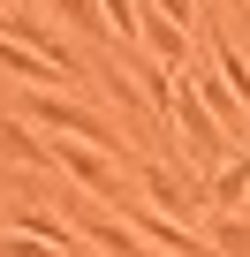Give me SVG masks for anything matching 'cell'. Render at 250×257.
I'll list each match as a JSON object with an SVG mask.
<instances>
[{
    "label": "cell",
    "mask_w": 250,
    "mask_h": 257,
    "mask_svg": "<svg viewBox=\"0 0 250 257\" xmlns=\"http://www.w3.org/2000/svg\"><path fill=\"white\" fill-rule=\"evenodd\" d=\"M23 121H31V128H46V137H68V144H91V152L121 159V144H114L106 113H91V106H76V98H61V91H31V98H23ZM121 167H129V159H121Z\"/></svg>",
    "instance_id": "cell-1"
},
{
    "label": "cell",
    "mask_w": 250,
    "mask_h": 257,
    "mask_svg": "<svg viewBox=\"0 0 250 257\" xmlns=\"http://www.w3.org/2000/svg\"><path fill=\"white\" fill-rule=\"evenodd\" d=\"M137 197L152 204V212H167V219H197V212H212V197H205V174H190L182 159H137Z\"/></svg>",
    "instance_id": "cell-2"
},
{
    "label": "cell",
    "mask_w": 250,
    "mask_h": 257,
    "mask_svg": "<svg viewBox=\"0 0 250 257\" xmlns=\"http://www.w3.org/2000/svg\"><path fill=\"white\" fill-rule=\"evenodd\" d=\"M68 212H76V234L99 249V257H159L129 219H121V212H106L99 197H84V189H68Z\"/></svg>",
    "instance_id": "cell-3"
},
{
    "label": "cell",
    "mask_w": 250,
    "mask_h": 257,
    "mask_svg": "<svg viewBox=\"0 0 250 257\" xmlns=\"http://www.w3.org/2000/svg\"><path fill=\"white\" fill-rule=\"evenodd\" d=\"M0 38L31 46V53H38V61H53L68 83H84V76H91V68L76 61V46H61V38H53V23H46V16H31V8H0Z\"/></svg>",
    "instance_id": "cell-4"
},
{
    "label": "cell",
    "mask_w": 250,
    "mask_h": 257,
    "mask_svg": "<svg viewBox=\"0 0 250 257\" xmlns=\"http://www.w3.org/2000/svg\"><path fill=\"white\" fill-rule=\"evenodd\" d=\"M137 46H144L159 68H175V76L190 68V31H175L159 8H144V0H137Z\"/></svg>",
    "instance_id": "cell-5"
},
{
    "label": "cell",
    "mask_w": 250,
    "mask_h": 257,
    "mask_svg": "<svg viewBox=\"0 0 250 257\" xmlns=\"http://www.w3.org/2000/svg\"><path fill=\"white\" fill-rule=\"evenodd\" d=\"M205 197H212V212H242V204H250V144H235V152L205 174Z\"/></svg>",
    "instance_id": "cell-6"
},
{
    "label": "cell",
    "mask_w": 250,
    "mask_h": 257,
    "mask_svg": "<svg viewBox=\"0 0 250 257\" xmlns=\"http://www.w3.org/2000/svg\"><path fill=\"white\" fill-rule=\"evenodd\" d=\"M0 68H8L16 83H31V91H46V83H68L53 61H38V53H31V46H16V38H0Z\"/></svg>",
    "instance_id": "cell-7"
},
{
    "label": "cell",
    "mask_w": 250,
    "mask_h": 257,
    "mask_svg": "<svg viewBox=\"0 0 250 257\" xmlns=\"http://www.w3.org/2000/svg\"><path fill=\"white\" fill-rule=\"evenodd\" d=\"M0 159H23V167H53V144L38 137L31 121H0Z\"/></svg>",
    "instance_id": "cell-8"
},
{
    "label": "cell",
    "mask_w": 250,
    "mask_h": 257,
    "mask_svg": "<svg viewBox=\"0 0 250 257\" xmlns=\"http://www.w3.org/2000/svg\"><path fill=\"white\" fill-rule=\"evenodd\" d=\"M205 249H212V257H250V212H212Z\"/></svg>",
    "instance_id": "cell-9"
},
{
    "label": "cell",
    "mask_w": 250,
    "mask_h": 257,
    "mask_svg": "<svg viewBox=\"0 0 250 257\" xmlns=\"http://www.w3.org/2000/svg\"><path fill=\"white\" fill-rule=\"evenodd\" d=\"M53 16H68L76 31H106V16H99V0H46Z\"/></svg>",
    "instance_id": "cell-10"
},
{
    "label": "cell",
    "mask_w": 250,
    "mask_h": 257,
    "mask_svg": "<svg viewBox=\"0 0 250 257\" xmlns=\"http://www.w3.org/2000/svg\"><path fill=\"white\" fill-rule=\"evenodd\" d=\"M144 8H159L175 31H190V23H205V8H197V0H144Z\"/></svg>",
    "instance_id": "cell-11"
},
{
    "label": "cell",
    "mask_w": 250,
    "mask_h": 257,
    "mask_svg": "<svg viewBox=\"0 0 250 257\" xmlns=\"http://www.w3.org/2000/svg\"><path fill=\"white\" fill-rule=\"evenodd\" d=\"M0 227H8V204H0Z\"/></svg>",
    "instance_id": "cell-12"
}]
</instances>
